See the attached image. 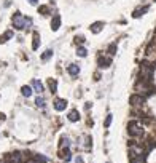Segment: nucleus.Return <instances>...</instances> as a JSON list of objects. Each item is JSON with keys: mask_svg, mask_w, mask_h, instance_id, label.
Segmentation results:
<instances>
[{"mask_svg": "<svg viewBox=\"0 0 156 163\" xmlns=\"http://www.w3.org/2000/svg\"><path fill=\"white\" fill-rule=\"evenodd\" d=\"M32 24V19L30 18H24V16L21 15V13H16L15 16H13V26L16 27V29H26L27 26Z\"/></svg>", "mask_w": 156, "mask_h": 163, "instance_id": "1", "label": "nucleus"}, {"mask_svg": "<svg viewBox=\"0 0 156 163\" xmlns=\"http://www.w3.org/2000/svg\"><path fill=\"white\" fill-rule=\"evenodd\" d=\"M151 75H153V67L148 66V64H142L140 66V80L145 83H150Z\"/></svg>", "mask_w": 156, "mask_h": 163, "instance_id": "2", "label": "nucleus"}, {"mask_svg": "<svg viewBox=\"0 0 156 163\" xmlns=\"http://www.w3.org/2000/svg\"><path fill=\"white\" fill-rule=\"evenodd\" d=\"M127 133H129V136H140L142 126L137 122H129V125H127Z\"/></svg>", "mask_w": 156, "mask_h": 163, "instance_id": "3", "label": "nucleus"}, {"mask_svg": "<svg viewBox=\"0 0 156 163\" xmlns=\"http://www.w3.org/2000/svg\"><path fill=\"white\" fill-rule=\"evenodd\" d=\"M67 107V101L65 99H56L54 101V109H56V110H64V109Z\"/></svg>", "mask_w": 156, "mask_h": 163, "instance_id": "4", "label": "nucleus"}, {"mask_svg": "<svg viewBox=\"0 0 156 163\" xmlns=\"http://www.w3.org/2000/svg\"><path fill=\"white\" fill-rule=\"evenodd\" d=\"M67 72H69L72 77H77L78 74H80V66H77V64H70V66L67 67Z\"/></svg>", "mask_w": 156, "mask_h": 163, "instance_id": "5", "label": "nucleus"}, {"mask_svg": "<svg viewBox=\"0 0 156 163\" xmlns=\"http://www.w3.org/2000/svg\"><path fill=\"white\" fill-rule=\"evenodd\" d=\"M110 64H111V58H100L99 59V67H102V69L110 67Z\"/></svg>", "mask_w": 156, "mask_h": 163, "instance_id": "6", "label": "nucleus"}, {"mask_svg": "<svg viewBox=\"0 0 156 163\" xmlns=\"http://www.w3.org/2000/svg\"><path fill=\"white\" fill-rule=\"evenodd\" d=\"M22 162V155L19 152H15V154L10 155V163H21Z\"/></svg>", "mask_w": 156, "mask_h": 163, "instance_id": "7", "label": "nucleus"}, {"mask_svg": "<svg viewBox=\"0 0 156 163\" xmlns=\"http://www.w3.org/2000/svg\"><path fill=\"white\" fill-rule=\"evenodd\" d=\"M102 27H104V22H94L93 26H91V32H94V34H99L100 30H102Z\"/></svg>", "mask_w": 156, "mask_h": 163, "instance_id": "8", "label": "nucleus"}, {"mask_svg": "<svg viewBox=\"0 0 156 163\" xmlns=\"http://www.w3.org/2000/svg\"><path fill=\"white\" fill-rule=\"evenodd\" d=\"M143 103V98L139 96V94H134V96H131V104H134V106H139V104Z\"/></svg>", "mask_w": 156, "mask_h": 163, "instance_id": "9", "label": "nucleus"}, {"mask_svg": "<svg viewBox=\"0 0 156 163\" xmlns=\"http://www.w3.org/2000/svg\"><path fill=\"white\" fill-rule=\"evenodd\" d=\"M59 26H61V18L56 15L53 18V21H51V29L53 30H57V29H59Z\"/></svg>", "mask_w": 156, "mask_h": 163, "instance_id": "10", "label": "nucleus"}, {"mask_svg": "<svg viewBox=\"0 0 156 163\" xmlns=\"http://www.w3.org/2000/svg\"><path fill=\"white\" fill-rule=\"evenodd\" d=\"M32 86H33V90H35V91H37V93H38V94H40V93H42V91H43V85L40 83L38 80H33V82H32Z\"/></svg>", "mask_w": 156, "mask_h": 163, "instance_id": "11", "label": "nucleus"}, {"mask_svg": "<svg viewBox=\"0 0 156 163\" xmlns=\"http://www.w3.org/2000/svg\"><path fill=\"white\" fill-rule=\"evenodd\" d=\"M69 120L70 122H78L80 120V114H78V110H72L69 114Z\"/></svg>", "mask_w": 156, "mask_h": 163, "instance_id": "12", "label": "nucleus"}, {"mask_svg": "<svg viewBox=\"0 0 156 163\" xmlns=\"http://www.w3.org/2000/svg\"><path fill=\"white\" fill-rule=\"evenodd\" d=\"M21 93H22V96L30 98V96H32V88H30V86H22L21 88Z\"/></svg>", "mask_w": 156, "mask_h": 163, "instance_id": "13", "label": "nucleus"}, {"mask_svg": "<svg viewBox=\"0 0 156 163\" xmlns=\"http://www.w3.org/2000/svg\"><path fill=\"white\" fill-rule=\"evenodd\" d=\"M11 37H13V32H11V30H8V32H5L2 37H0V43L6 42V40H8V39H11Z\"/></svg>", "mask_w": 156, "mask_h": 163, "instance_id": "14", "label": "nucleus"}, {"mask_svg": "<svg viewBox=\"0 0 156 163\" xmlns=\"http://www.w3.org/2000/svg\"><path fill=\"white\" fill-rule=\"evenodd\" d=\"M148 11V6H143V8H140V10H137V11H134V18H139V16H142L143 13H147Z\"/></svg>", "mask_w": 156, "mask_h": 163, "instance_id": "15", "label": "nucleus"}, {"mask_svg": "<svg viewBox=\"0 0 156 163\" xmlns=\"http://www.w3.org/2000/svg\"><path fill=\"white\" fill-rule=\"evenodd\" d=\"M48 85H49V90H51V93H56V90H57V82L56 80H49Z\"/></svg>", "mask_w": 156, "mask_h": 163, "instance_id": "16", "label": "nucleus"}, {"mask_svg": "<svg viewBox=\"0 0 156 163\" xmlns=\"http://www.w3.org/2000/svg\"><path fill=\"white\" fill-rule=\"evenodd\" d=\"M40 45V40H38V34H33V43H32V48L37 50Z\"/></svg>", "mask_w": 156, "mask_h": 163, "instance_id": "17", "label": "nucleus"}, {"mask_svg": "<svg viewBox=\"0 0 156 163\" xmlns=\"http://www.w3.org/2000/svg\"><path fill=\"white\" fill-rule=\"evenodd\" d=\"M51 56H53V50H46V51L42 54V59H43V61H48Z\"/></svg>", "mask_w": 156, "mask_h": 163, "instance_id": "18", "label": "nucleus"}, {"mask_svg": "<svg viewBox=\"0 0 156 163\" xmlns=\"http://www.w3.org/2000/svg\"><path fill=\"white\" fill-rule=\"evenodd\" d=\"M62 158H65V162H69L70 158H72V155H70V150H69V147H67L65 150H62Z\"/></svg>", "mask_w": 156, "mask_h": 163, "instance_id": "19", "label": "nucleus"}, {"mask_svg": "<svg viewBox=\"0 0 156 163\" xmlns=\"http://www.w3.org/2000/svg\"><path fill=\"white\" fill-rule=\"evenodd\" d=\"M115 53H116V43H111V45L108 46V54H110V56H113Z\"/></svg>", "mask_w": 156, "mask_h": 163, "instance_id": "20", "label": "nucleus"}, {"mask_svg": "<svg viewBox=\"0 0 156 163\" xmlns=\"http://www.w3.org/2000/svg\"><path fill=\"white\" fill-rule=\"evenodd\" d=\"M35 104H37L38 107H45V99H43L42 96H38V98L35 99Z\"/></svg>", "mask_w": 156, "mask_h": 163, "instance_id": "21", "label": "nucleus"}, {"mask_svg": "<svg viewBox=\"0 0 156 163\" xmlns=\"http://www.w3.org/2000/svg\"><path fill=\"white\" fill-rule=\"evenodd\" d=\"M111 117H113L111 114H108V115H107V118H105V122H104V126H105V128L110 126V123H111Z\"/></svg>", "mask_w": 156, "mask_h": 163, "instance_id": "22", "label": "nucleus"}, {"mask_svg": "<svg viewBox=\"0 0 156 163\" xmlns=\"http://www.w3.org/2000/svg\"><path fill=\"white\" fill-rule=\"evenodd\" d=\"M77 54H78V56H81V58H84V56H86V50H84L83 46H80L78 51H77Z\"/></svg>", "mask_w": 156, "mask_h": 163, "instance_id": "23", "label": "nucleus"}, {"mask_svg": "<svg viewBox=\"0 0 156 163\" xmlns=\"http://www.w3.org/2000/svg\"><path fill=\"white\" fill-rule=\"evenodd\" d=\"M75 40H77V43H84V37H83V35H80V37L77 35Z\"/></svg>", "mask_w": 156, "mask_h": 163, "instance_id": "24", "label": "nucleus"}, {"mask_svg": "<svg viewBox=\"0 0 156 163\" xmlns=\"http://www.w3.org/2000/svg\"><path fill=\"white\" fill-rule=\"evenodd\" d=\"M75 162H77V163H83V158H81V157H77Z\"/></svg>", "mask_w": 156, "mask_h": 163, "instance_id": "25", "label": "nucleus"}, {"mask_svg": "<svg viewBox=\"0 0 156 163\" xmlns=\"http://www.w3.org/2000/svg\"><path fill=\"white\" fill-rule=\"evenodd\" d=\"M30 3H32V5H37V2H38V0H29Z\"/></svg>", "mask_w": 156, "mask_h": 163, "instance_id": "26", "label": "nucleus"}, {"mask_svg": "<svg viewBox=\"0 0 156 163\" xmlns=\"http://www.w3.org/2000/svg\"><path fill=\"white\" fill-rule=\"evenodd\" d=\"M155 2H156V0H155Z\"/></svg>", "mask_w": 156, "mask_h": 163, "instance_id": "27", "label": "nucleus"}]
</instances>
